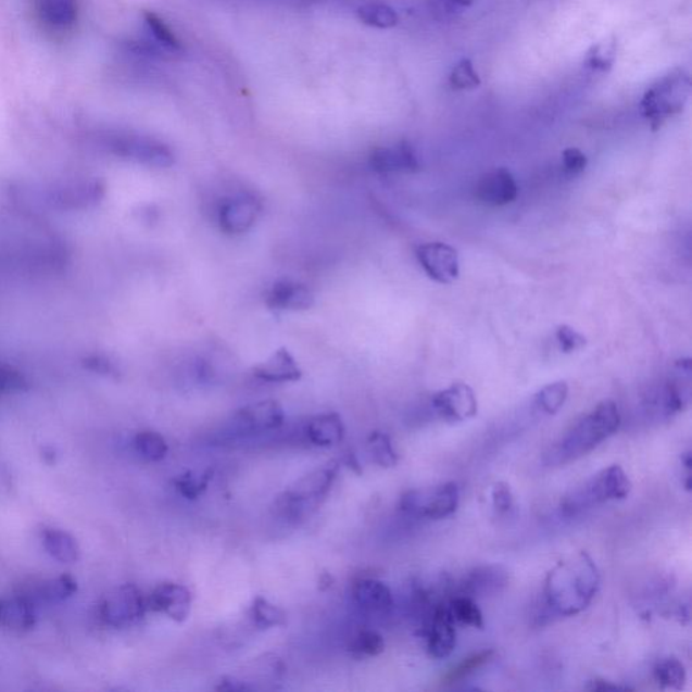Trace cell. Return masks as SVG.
I'll return each mask as SVG.
<instances>
[{
	"mask_svg": "<svg viewBox=\"0 0 692 692\" xmlns=\"http://www.w3.org/2000/svg\"><path fill=\"white\" fill-rule=\"evenodd\" d=\"M35 10L43 29L54 35L74 29L79 13L76 0H36Z\"/></svg>",
	"mask_w": 692,
	"mask_h": 692,
	"instance_id": "obj_20",
	"label": "cell"
},
{
	"mask_svg": "<svg viewBox=\"0 0 692 692\" xmlns=\"http://www.w3.org/2000/svg\"><path fill=\"white\" fill-rule=\"evenodd\" d=\"M251 617L254 625L260 629L285 627L287 624V614L284 608L274 605V603L262 596H257L253 601Z\"/></svg>",
	"mask_w": 692,
	"mask_h": 692,
	"instance_id": "obj_31",
	"label": "cell"
},
{
	"mask_svg": "<svg viewBox=\"0 0 692 692\" xmlns=\"http://www.w3.org/2000/svg\"><path fill=\"white\" fill-rule=\"evenodd\" d=\"M418 262L430 279L451 285L461 274V262L455 248L444 242H428L417 248Z\"/></svg>",
	"mask_w": 692,
	"mask_h": 692,
	"instance_id": "obj_10",
	"label": "cell"
},
{
	"mask_svg": "<svg viewBox=\"0 0 692 692\" xmlns=\"http://www.w3.org/2000/svg\"><path fill=\"white\" fill-rule=\"evenodd\" d=\"M106 196L101 180H79L60 185L48 192V202L61 210H79L96 206Z\"/></svg>",
	"mask_w": 692,
	"mask_h": 692,
	"instance_id": "obj_11",
	"label": "cell"
},
{
	"mask_svg": "<svg viewBox=\"0 0 692 692\" xmlns=\"http://www.w3.org/2000/svg\"><path fill=\"white\" fill-rule=\"evenodd\" d=\"M285 410L278 401L267 400L248 404L232 415V429L240 435L267 433L285 424Z\"/></svg>",
	"mask_w": 692,
	"mask_h": 692,
	"instance_id": "obj_9",
	"label": "cell"
},
{
	"mask_svg": "<svg viewBox=\"0 0 692 692\" xmlns=\"http://www.w3.org/2000/svg\"><path fill=\"white\" fill-rule=\"evenodd\" d=\"M99 146L116 158L130 160L152 168H169L175 163V154L164 142L152 137L122 130L98 133Z\"/></svg>",
	"mask_w": 692,
	"mask_h": 692,
	"instance_id": "obj_5",
	"label": "cell"
},
{
	"mask_svg": "<svg viewBox=\"0 0 692 692\" xmlns=\"http://www.w3.org/2000/svg\"><path fill=\"white\" fill-rule=\"evenodd\" d=\"M653 677L662 689L682 690L688 680V672L679 658L667 657L656 664Z\"/></svg>",
	"mask_w": 692,
	"mask_h": 692,
	"instance_id": "obj_27",
	"label": "cell"
},
{
	"mask_svg": "<svg viewBox=\"0 0 692 692\" xmlns=\"http://www.w3.org/2000/svg\"><path fill=\"white\" fill-rule=\"evenodd\" d=\"M314 293L306 285L291 279H281L270 287L265 303L270 310L281 312H306L314 306Z\"/></svg>",
	"mask_w": 692,
	"mask_h": 692,
	"instance_id": "obj_19",
	"label": "cell"
},
{
	"mask_svg": "<svg viewBox=\"0 0 692 692\" xmlns=\"http://www.w3.org/2000/svg\"><path fill=\"white\" fill-rule=\"evenodd\" d=\"M339 473V465L331 463L312 470L298 479L290 489L278 500V508L284 516L298 517L304 508V503L318 501L324 498L334 486Z\"/></svg>",
	"mask_w": 692,
	"mask_h": 692,
	"instance_id": "obj_7",
	"label": "cell"
},
{
	"mask_svg": "<svg viewBox=\"0 0 692 692\" xmlns=\"http://www.w3.org/2000/svg\"><path fill=\"white\" fill-rule=\"evenodd\" d=\"M36 624L35 602L30 597L15 596L0 600V625L11 629H30Z\"/></svg>",
	"mask_w": 692,
	"mask_h": 692,
	"instance_id": "obj_25",
	"label": "cell"
},
{
	"mask_svg": "<svg viewBox=\"0 0 692 692\" xmlns=\"http://www.w3.org/2000/svg\"><path fill=\"white\" fill-rule=\"evenodd\" d=\"M494 656L495 652L492 650L474 653V655H470L467 658H464L462 663H458L456 667H453L451 671L442 678V684L446 685L462 682V680L467 679L469 675H473L478 671V669L483 668Z\"/></svg>",
	"mask_w": 692,
	"mask_h": 692,
	"instance_id": "obj_36",
	"label": "cell"
},
{
	"mask_svg": "<svg viewBox=\"0 0 692 692\" xmlns=\"http://www.w3.org/2000/svg\"><path fill=\"white\" fill-rule=\"evenodd\" d=\"M568 385L566 381H556L548 385L537 392L536 404L542 413L555 415L561 412L568 398Z\"/></svg>",
	"mask_w": 692,
	"mask_h": 692,
	"instance_id": "obj_38",
	"label": "cell"
},
{
	"mask_svg": "<svg viewBox=\"0 0 692 692\" xmlns=\"http://www.w3.org/2000/svg\"><path fill=\"white\" fill-rule=\"evenodd\" d=\"M43 546L54 561L71 564L79 558V545L70 533L59 529H47L42 536Z\"/></svg>",
	"mask_w": 692,
	"mask_h": 692,
	"instance_id": "obj_26",
	"label": "cell"
},
{
	"mask_svg": "<svg viewBox=\"0 0 692 692\" xmlns=\"http://www.w3.org/2000/svg\"><path fill=\"white\" fill-rule=\"evenodd\" d=\"M518 186L512 173L505 168L491 171L476 183L475 197L480 203L490 207L506 206L516 201Z\"/></svg>",
	"mask_w": 692,
	"mask_h": 692,
	"instance_id": "obj_16",
	"label": "cell"
},
{
	"mask_svg": "<svg viewBox=\"0 0 692 692\" xmlns=\"http://www.w3.org/2000/svg\"><path fill=\"white\" fill-rule=\"evenodd\" d=\"M213 469L203 470V473H188L177 476L175 479L176 490L186 500H198L199 496L206 492L210 481L213 479Z\"/></svg>",
	"mask_w": 692,
	"mask_h": 692,
	"instance_id": "obj_35",
	"label": "cell"
},
{
	"mask_svg": "<svg viewBox=\"0 0 692 692\" xmlns=\"http://www.w3.org/2000/svg\"><path fill=\"white\" fill-rule=\"evenodd\" d=\"M461 502V490L450 481L429 489L404 492L400 508L407 516L425 519H442L452 516Z\"/></svg>",
	"mask_w": 692,
	"mask_h": 692,
	"instance_id": "obj_6",
	"label": "cell"
},
{
	"mask_svg": "<svg viewBox=\"0 0 692 692\" xmlns=\"http://www.w3.org/2000/svg\"><path fill=\"white\" fill-rule=\"evenodd\" d=\"M135 450L148 462H162L168 455V444L158 431H141L135 437Z\"/></svg>",
	"mask_w": 692,
	"mask_h": 692,
	"instance_id": "obj_34",
	"label": "cell"
},
{
	"mask_svg": "<svg viewBox=\"0 0 692 692\" xmlns=\"http://www.w3.org/2000/svg\"><path fill=\"white\" fill-rule=\"evenodd\" d=\"M630 491H632V483L628 475L619 465H611L583 485L569 491L563 498L562 512L568 517L577 516L602 503L622 501L628 498Z\"/></svg>",
	"mask_w": 692,
	"mask_h": 692,
	"instance_id": "obj_4",
	"label": "cell"
},
{
	"mask_svg": "<svg viewBox=\"0 0 692 692\" xmlns=\"http://www.w3.org/2000/svg\"><path fill=\"white\" fill-rule=\"evenodd\" d=\"M369 167L378 174H414L420 165L412 143L402 141L375 149L369 156Z\"/></svg>",
	"mask_w": 692,
	"mask_h": 692,
	"instance_id": "obj_15",
	"label": "cell"
},
{
	"mask_svg": "<svg viewBox=\"0 0 692 692\" xmlns=\"http://www.w3.org/2000/svg\"><path fill=\"white\" fill-rule=\"evenodd\" d=\"M431 406L446 423H464L478 414V400L468 385L456 383L437 392Z\"/></svg>",
	"mask_w": 692,
	"mask_h": 692,
	"instance_id": "obj_12",
	"label": "cell"
},
{
	"mask_svg": "<svg viewBox=\"0 0 692 692\" xmlns=\"http://www.w3.org/2000/svg\"><path fill=\"white\" fill-rule=\"evenodd\" d=\"M563 167L569 175L583 173L587 167L586 154L578 148H568L563 152Z\"/></svg>",
	"mask_w": 692,
	"mask_h": 692,
	"instance_id": "obj_45",
	"label": "cell"
},
{
	"mask_svg": "<svg viewBox=\"0 0 692 692\" xmlns=\"http://www.w3.org/2000/svg\"><path fill=\"white\" fill-rule=\"evenodd\" d=\"M386 642L383 636L375 630H363L352 642V651L357 656L375 657L385 652Z\"/></svg>",
	"mask_w": 692,
	"mask_h": 692,
	"instance_id": "obj_40",
	"label": "cell"
},
{
	"mask_svg": "<svg viewBox=\"0 0 692 692\" xmlns=\"http://www.w3.org/2000/svg\"><path fill=\"white\" fill-rule=\"evenodd\" d=\"M452 5H456V8H469L470 4L474 3V0H448Z\"/></svg>",
	"mask_w": 692,
	"mask_h": 692,
	"instance_id": "obj_49",
	"label": "cell"
},
{
	"mask_svg": "<svg viewBox=\"0 0 692 692\" xmlns=\"http://www.w3.org/2000/svg\"><path fill=\"white\" fill-rule=\"evenodd\" d=\"M691 97V77L684 68H675L647 88L640 102L642 118L658 130L688 106Z\"/></svg>",
	"mask_w": 692,
	"mask_h": 692,
	"instance_id": "obj_3",
	"label": "cell"
},
{
	"mask_svg": "<svg viewBox=\"0 0 692 692\" xmlns=\"http://www.w3.org/2000/svg\"><path fill=\"white\" fill-rule=\"evenodd\" d=\"M492 506H494L498 514H506L512 511L514 505V498L511 486L498 481L492 487L491 491Z\"/></svg>",
	"mask_w": 692,
	"mask_h": 692,
	"instance_id": "obj_43",
	"label": "cell"
},
{
	"mask_svg": "<svg viewBox=\"0 0 692 692\" xmlns=\"http://www.w3.org/2000/svg\"><path fill=\"white\" fill-rule=\"evenodd\" d=\"M621 414L616 403L603 401L579 423L575 424L561 440L555 442L544 456L548 467H558L578 461L595 450L608 437L617 433Z\"/></svg>",
	"mask_w": 692,
	"mask_h": 692,
	"instance_id": "obj_2",
	"label": "cell"
},
{
	"mask_svg": "<svg viewBox=\"0 0 692 692\" xmlns=\"http://www.w3.org/2000/svg\"><path fill=\"white\" fill-rule=\"evenodd\" d=\"M149 35L160 49L169 53H179L183 51V43L175 33L159 15L153 13L143 14Z\"/></svg>",
	"mask_w": 692,
	"mask_h": 692,
	"instance_id": "obj_28",
	"label": "cell"
},
{
	"mask_svg": "<svg viewBox=\"0 0 692 692\" xmlns=\"http://www.w3.org/2000/svg\"><path fill=\"white\" fill-rule=\"evenodd\" d=\"M357 15L363 24L376 27V29H392L400 24V15L390 5L385 3H367L357 10Z\"/></svg>",
	"mask_w": 692,
	"mask_h": 692,
	"instance_id": "obj_29",
	"label": "cell"
},
{
	"mask_svg": "<svg viewBox=\"0 0 692 692\" xmlns=\"http://www.w3.org/2000/svg\"><path fill=\"white\" fill-rule=\"evenodd\" d=\"M691 358L675 363L672 373L662 390V410L666 415L683 412L691 400Z\"/></svg>",
	"mask_w": 692,
	"mask_h": 692,
	"instance_id": "obj_17",
	"label": "cell"
},
{
	"mask_svg": "<svg viewBox=\"0 0 692 692\" xmlns=\"http://www.w3.org/2000/svg\"><path fill=\"white\" fill-rule=\"evenodd\" d=\"M29 389L24 375L10 365L0 364V395L14 394Z\"/></svg>",
	"mask_w": 692,
	"mask_h": 692,
	"instance_id": "obj_41",
	"label": "cell"
},
{
	"mask_svg": "<svg viewBox=\"0 0 692 692\" xmlns=\"http://www.w3.org/2000/svg\"><path fill=\"white\" fill-rule=\"evenodd\" d=\"M262 204L256 198L240 196L229 199L219 209L221 230L229 236L246 235L257 223Z\"/></svg>",
	"mask_w": 692,
	"mask_h": 692,
	"instance_id": "obj_14",
	"label": "cell"
},
{
	"mask_svg": "<svg viewBox=\"0 0 692 692\" xmlns=\"http://www.w3.org/2000/svg\"><path fill=\"white\" fill-rule=\"evenodd\" d=\"M586 690L589 691H625L629 690V688H625V685L614 684L613 682H608L605 679H594L591 680L589 685H587Z\"/></svg>",
	"mask_w": 692,
	"mask_h": 692,
	"instance_id": "obj_47",
	"label": "cell"
},
{
	"mask_svg": "<svg viewBox=\"0 0 692 692\" xmlns=\"http://www.w3.org/2000/svg\"><path fill=\"white\" fill-rule=\"evenodd\" d=\"M448 608H450L455 622L467 625V627L483 629V613H481L474 597L457 594L448 602Z\"/></svg>",
	"mask_w": 692,
	"mask_h": 692,
	"instance_id": "obj_30",
	"label": "cell"
},
{
	"mask_svg": "<svg viewBox=\"0 0 692 692\" xmlns=\"http://www.w3.org/2000/svg\"><path fill=\"white\" fill-rule=\"evenodd\" d=\"M217 690L223 691H251L253 690L252 685L242 682L240 679L236 678H224L221 680Z\"/></svg>",
	"mask_w": 692,
	"mask_h": 692,
	"instance_id": "obj_46",
	"label": "cell"
},
{
	"mask_svg": "<svg viewBox=\"0 0 692 692\" xmlns=\"http://www.w3.org/2000/svg\"><path fill=\"white\" fill-rule=\"evenodd\" d=\"M83 365L91 373H96L103 376H116L118 375V368L115 363L103 354H93V356L83 360Z\"/></svg>",
	"mask_w": 692,
	"mask_h": 692,
	"instance_id": "obj_44",
	"label": "cell"
},
{
	"mask_svg": "<svg viewBox=\"0 0 692 692\" xmlns=\"http://www.w3.org/2000/svg\"><path fill=\"white\" fill-rule=\"evenodd\" d=\"M450 85L453 90L468 91L480 87L481 80L478 72H476L473 61L463 59L453 66L450 75Z\"/></svg>",
	"mask_w": 692,
	"mask_h": 692,
	"instance_id": "obj_39",
	"label": "cell"
},
{
	"mask_svg": "<svg viewBox=\"0 0 692 692\" xmlns=\"http://www.w3.org/2000/svg\"><path fill=\"white\" fill-rule=\"evenodd\" d=\"M601 575L589 553H571L546 575L544 597L548 608L558 617H573L586 611L600 590Z\"/></svg>",
	"mask_w": 692,
	"mask_h": 692,
	"instance_id": "obj_1",
	"label": "cell"
},
{
	"mask_svg": "<svg viewBox=\"0 0 692 692\" xmlns=\"http://www.w3.org/2000/svg\"><path fill=\"white\" fill-rule=\"evenodd\" d=\"M508 583V575L500 566H481L465 575L458 594L475 597L489 596L501 592Z\"/></svg>",
	"mask_w": 692,
	"mask_h": 692,
	"instance_id": "obj_21",
	"label": "cell"
},
{
	"mask_svg": "<svg viewBox=\"0 0 692 692\" xmlns=\"http://www.w3.org/2000/svg\"><path fill=\"white\" fill-rule=\"evenodd\" d=\"M148 608L164 614L177 624L190 617L192 594L186 586L179 583H162L147 597Z\"/></svg>",
	"mask_w": 692,
	"mask_h": 692,
	"instance_id": "obj_13",
	"label": "cell"
},
{
	"mask_svg": "<svg viewBox=\"0 0 692 692\" xmlns=\"http://www.w3.org/2000/svg\"><path fill=\"white\" fill-rule=\"evenodd\" d=\"M306 436L315 446H336L344 440L345 426L339 414H319L309 420Z\"/></svg>",
	"mask_w": 692,
	"mask_h": 692,
	"instance_id": "obj_24",
	"label": "cell"
},
{
	"mask_svg": "<svg viewBox=\"0 0 692 692\" xmlns=\"http://www.w3.org/2000/svg\"><path fill=\"white\" fill-rule=\"evenodd\" d=\"M617 59L616 40H606L592 46L584 58V66L596 74L611 72Z\"/></svg>",
	"mask_w": 692,
	"mask_h": 692,
	"instance_id": "obj_32",
	"label": "cell"
},
{
	"mask_svg": "<svg viewBox=\"0 0 692 692\" xmlns=\"http://www.w3.org/2000/svg\"><path fill=\"white\" fill-rule=\"evenodd\" d=\"M556 339L564 353L579 351V349L587 344L586 337L578 334L577 330H574L571 326L568 325L558 326Z\"/></svg>",
	"mask_w": 692,
	"mask_h": 692,
	"instance_id": "obj_42",
	"label": "cell"
},
{
	"mask_svg": "<svg viewBox=\"0 0 692 692\" xmlns=\"http://www.w3.org/2000/svg\"><path fill=\"white\" fill-rule=\"evenodd\" d=\"M353 597L363 611L374 614L389 613L394 606V597L383 581L364 578L354 581Z\"/></svg>",
	"mask_w": 692,
	"mask_h": 692,
	"instance_id": "obj_23",
	"label": "cell"
},
{
	"mask_svg": "<svg viewBox=\"0 0 692 692\" xmlns=\"http://www.w3.org/2000/svg\"><path fill=\"white\" fill-rule=\"evenodd\" d=\"M252 373L254 378L265 383H292L302 378L301 367L286 348L275 351L265 362L256 365Z\"/></svg>",
	"mask_w": 692,
	"mask_h": 692,
	"instance_id": "obj_22",
	"label": "cell"
},
{
	"mask_svg": "<svg viewBox=\"0 0 692 692\" xmlns=\"http://www.w3.org/2000/svg\"><path fill=\"white\" fill-rule=\"evenodd\" d=\"M367 450L373 462L379 467L392 468L400 461L395 448L392 445L391 437L383 431H374L368 437Z\"/></svg>",
	"mask_w": 692,
	"mask_h": 692,
	"instance_id": "obj_33",
	"label": "cell"
},
{
	"mask_svg": "<svg viewBox=\"0 0 692 692\" xmlns=\"http://www.w3.org/2000/svg\"><path fill=\"white\" fill-rule=\"evenodd\" d=\"M76 590V581L70 575H63V577L46 581L38 587L35 597L40 602L58 603L74 595Z\"/></svg>",
	"mask_w": 692,
	"mask_h": 692,
	"instance_id": "obj_37",
	"label": "cell"
},
{
	"mask_svg": "<svg viewBox=\"0 0 692 692\" xmlns=\"http://www.w3.org/2000/svg\"><path fill=\"white\" fill-rule=\"evenodd\" d=\"M148 611L147 597L135 584H124L104 597L101 617L113 628H125L140 621Z\"/></svg>",
	"mask_w": 692,
	"mask_h": 692,
	"instance_id": "obj_8",
	"label": "cell"
},
{
	"mask_svg": "<svg viewBox=\"0 0 692 692\" xmlns=\"http://www.w3.org/2000/svg\"><path fill=\"white\" fill-rule=\"evenodd\" d=\"M682 465L685 468L684 487H685V490L691 491V487H692V478H691L692 456H691V452L683 453V455H682Z\"/></svg>",
	"mask_w": 692,
	"mask_h": 692,
	"instance_id": "obj_48",
	"label": "cell"
},
{
	"mask_svg": "<svg viewBox=\"0 0 692 692\" xmlns=\"http://www.w3.org/2000/svg\"><path fill=\"white\" fill-rule=\"evenodd\" d=\"M448 603H439L426 630L428 637V652L431 657L445 658L456 647V628Z\"/></svg>",
	"mask_w": 692,
	"mask_h": 692,
	"instance_id": "obj_18",
	"label": "cell"
}]
</instances>
